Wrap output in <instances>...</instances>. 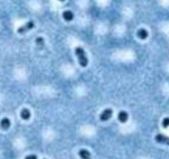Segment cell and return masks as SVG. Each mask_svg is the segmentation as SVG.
I'll list each match as a JSON object with an SVG mask.
<instances>
[{
  "instance_id": "cell-12",
  "label": "cell",
  "mask_w": 169,
  "mask_h": 159,
  "mask_svg": "<svg viewBox=\"0 0 169 159\" xmlns=\"http://www.w3.org/2000/svg\"><path fill=\"white\" fill-rule=\"evenodd\" d=\"M162 125H163V128H168L169 127V117H167V118H164L163 120V123H162Z\"/></svg>"
},
{
  "instance_id": "cell-5",
  "label": "cell",
  "mask_w": 169,
  "mask_h": 159,
  "mask_svg": "<svg viewBox=\"0 0 169 159\" xmlns=\"http://www.w3.org/2000/svg\"><path fill=\"white\" fill-rule=\"evenodd\" d=\"M10 126H11V121L8 118H3L0 121V127L3 130H8L10 128Z\"/></svg>"
},
{
  "instance_id": "cell-10",
  "label": "cell",
  "mask_w": 169,
  "mask_h": 159,
  "mask_svg": "<svg viewBox=\"0 0 169 159\" xmlns=\"http://www.w3.org/2000/svg\"><path fill=\"white\" fill-rule=\"evenodd\" d=\"M137 36L139 37V39L145 40L148 36V32L145 29H139L137 32Z\"/></svg>"
},
{
  "instance_id": "cell-4",
  "label": "cell",
  "mask_w": 169,
  "mask_h": 159,
  "mask_svg": "<svg viewBox=\"0 0 169 159\" xmlns=\"http://www.w3.org/2000/svg\"><path fill=\"white\" fill-rule=\"evenodd\" d=\"M155 140L158 143H159V144L169 145V137L163 135V134H158V135H156L155 136Z\"/></svg>"
},
{
  "instance_id": "cell-7",
  "label": "cell",
  "mask_w": 169,
  "mask_h": 159,
  "mask_svg": "<svg viewBox=\"0 0 169 159\" xmlns=\"http://www.w3.org/2000/svg\"><path fill=\"white\" fill-rule=\"evenodd\" d=\"M79 157H81V159H91V153H89V151L87 149H80L79 152Z\"/></svg>"
},
{
  "instance_id": "cell-11",
  "label": "cell",
  "mask_w": 169,
  "mask_h": 159,
  "mask_svg": "<svg viewBox=\"0 0 169 159\" xmlns=\"http://www.w3.org/2000/svg\"><path fill=\"white\" fill-rule=\"evenodd\" d=\"M36 44L40 49H42L45 45V41L42 37H37L36 39Z\"/></svg>"
},
{
  "instance_id": "cell-8",
  "label": "cell",
  "mask_w": 169,
  "mask_h": 159,
  "mask_svg": "<svg viewBox=\"0 0 169 159\" xmlns=\"http://www.w3.org/2000/svg\"><path fill=\"white\" fill-rule=\"evenodd\" d=\"M20 115H21V118L22 120H29L31 118V111L27 108L22 109L21 111V113H20Z\"/></svg>"
},
{
  "instance_id": "cell-1",
  "label": "cell",
  "mask_w": 169,
  "mask_h": 159,
  "mask_svg": "<svg viewBox=\"0 0 169 159\" xmlns=\"http://www.w3.org/2000/svg\"><path fill=\"white\" fill-rule=\"evenodd\" d=\"M75 54L77 55V57H78V60H79V64L82 67L87 66L88 63V58H87V55H86L84 50L81 48V47H76Z\"/></svg>"
},
{
  "instance_id": "cell-2",
  "label": "cell",
  "mask_w": 169,
  "mask_h": 159,
  "mask_svg": "<svg viewBox=\"0 0 169 159\" xmlns=\"http://www.w3.org/2000/svg\"><path fill=\"white\" fill-rule=\"evenodd\" d=\"M35 27V23L33 21H27L26 24H24L23 26H21L18 29V32L19 34H24L27 31H29L31 29H33Z\"/></svg>"
},
{
  "instance_id": "cell-14",
  "label": "cell",
  "mask_w": 169,
  "mask_h": 159,
  "mask_svg": "<svg viewBox=\"0 0 169 159\" xmlns=\"http://www.w3.org/2000/svg\"><path fill=\"white\" fill-rule=\"evenodd\" d=\"M59 1H60V2H63L64 0H59Z\"/></svg>"
},
{
  "instance_id": "cell-3",
  "label": "cell",
  "mask_w": 169,
  "mask_h": 159,
  "mask_svg": "<svg viewBox=\"0 0 169 159\" xmlns=\"http://www.w3.org/2000/svg\"><path fill=\"white\" fill-rule=\"evenodd\" d=\"M112 114H113V111L112 109H106L100 115V120L102 121H107V120L112 118Z\"/></svg>"
},
{
  "instance_id": "cell-13",
  "label": "cell",
  "mask_w": 169,
  "mask_h": 159,
  "mask_svg": "<svg viewBox=\"0 0 169 159\" xmlns=\"http://www.w3.org/2000/svg\"><path fill=\"white\" fill-rule=\"evenodd\" d=\"M25 159H38L37 158V157L36 155H33V154H31V155H27Z\"/></svg>"
},
{
  "instance_id": "cell-6",
  "label": "cell",
  "mask_w": 169,
  "mask_h": 159,
  "mask_svg": "<svg viewBox=\"0 0 169 159\" xmlns=\"http://www.w3.org/2000/svg\"><path fill=\"white\" fill-rule=\"evenodd\" d=\"M128 118H129V115H128V113H127L126 111H121L119 112V114H118V120H119L120 122L125 123L127 120H128Z\"/></svg>"
},
{
  "instance_id": "cell-9",
  "label": "cell",
  "mask_w": 169,
  "mask_h": 159,
  "mask_svg": "<svg viewBox=\"0 0 169 159\" xmlns=\"http://www.w3.org/2000/svg\"><path fill=\"white\" fill-rule=\"evenodd\" d=\"M63 18L66 21H70L73 19L74 15H73V13L71 11L67 10V11H64V12H63Z\"/></svg>"
}]
</instances>
